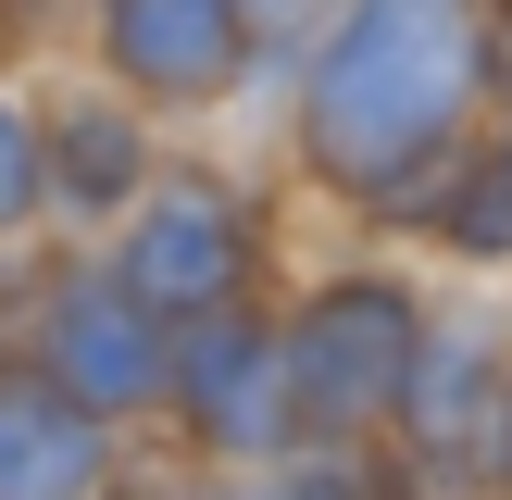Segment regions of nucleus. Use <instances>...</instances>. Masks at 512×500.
Returning <instances> with one entry per match:
<instances>
[{
    "label": "nucleus",
    "instance_id": "f257e3e1",
    "mask_svg": "<svg viewBox=\"0 0 512 500\" xmlns=\"http://www.w3.org/2000/svg\"><path fill=\"white\" fill-rule=\"evenodd\" d=\"M512 100V25L475 0H325L275 75V175L313 213L400 238Z\"/></svg>",
    "mask_w": 512,
    "mask_h": 500
},
{
    "label": "nucleus",
    "instance_id": "f03ea898",
    "mask_svg": "<svg viewBox=\"0 0 512 500\" xmlns=\"http://www.w3.org/2000/svg\"><path fill=\"white\" fill-rule=\"evenodd\" d=\"M425 325H438V288L425 263L350 238L325 263H288L275 288V338H288V400H300V438L325 450H388L400 388L425 363Z\"/></svg>",
    "mask_w": 512,
    "mask_h": 500
},
{
    "label": "nucleus",
    "instance_id": "7ed1b4c3",
    "mask_svg": "<svg viewBox=\"0 0 512 500\" xmlns=\"http://www.w3.org/2000/svg\"><path fill=\"white\" fill-rule=\"evenodd\" d=\"M100 263L125 275V300L163 325H213V313H263L288 288V213H275V175L225 163V150L175 138L163 188L100 238Z\"/></svg>",
    "mask_w": 512,
    "mask_h": 500
},
{
    "label": "nucleus",
    "instance_id": "20e7f679",
    "mask_svg": "<svg viewBox=\"0 0 512 500\" xmlns=\"http://www.w3.org/2000/svg\"><path fill=\"white\" fill-rule=\"evenodd\" d=\"M75 63L125 88L150 125H213L250 113V88H275L288 50L238 0H75Z\"/></svg>",
    "mask_w": 512,
    "mask_h": 500
},
{
    "label": "nucleus",
    "instance_id": "39448f33",
    "mask_svg": "<svg viewBox=\"0 0 512 500\" xmlns=\"http://www.w3.org/2000/svg\"><path fill=\"white\" fill-rule=\"evenodd\" d=\"M150 450H175V463L213 475V488H238V475H263V463H288V450H300V400H288V338H275V300H263V313L175 325Z\"/></svg>",
    "mask_w": 512,
    "mask_h": 500
},
{
    "label": "nucleus",
    "instance_id": "423d86ee",
    "mask_svg": "<svg viewBox=\"0 0 512 500\" xmlns=\"http://www.w3.org/2000/svg\"><path fill=\"white\" fill-rule=\"evenodd\" d=\"M500 388H512V300L500 288H438L425 363L400 388L388 463L425 500H488V450H500Z\"/></svg>",
    "mask_w": 512,
    "mask_h": 500
},
{
    "label": "nucleus",
    "instance_id": "0eeeda50",
    "mask_svg": "<svg viewBox=\"0 0 512 500\" xmlns=\"http://www.w3.org/2000/svg\"><path fill=\"white\" fill-rule=\"evenodd\" d=\"M25 100H38V175H50V238L100 250L175 163V125H150L125 88H100L88 63H25Z\"/></svg>",
    "mask_w": 512,
    "mask_h": 500
},
{
    "label": "nucleus",
    "instance_id": "6e6552de",
    "mask_svg": "<svg viewBox=\"0 0 512 500\" xmlns=\"http://www.w3.org/2000/svg\"><path fill=\"white\" fill-rule=\"evenodd\" d=\"M25 363H38L50 388L75 400V413H100L113 438H150V425H163L175 325H163V313H138V300H125V275L100 263V250H63V275H50V300H38V338H25Z\"/></svg>",
    "mask_w": 512,
    "mask_h": 500
},
{
    "label": "nucleus",
    "instance_id": "1a4fd4ad",
    "mask_svg": "<svg viewBox=\"0 0 512 500\" xmlns=\"http://www.w3.org/2000/svg\"><path fill=\"white\" fill-rule=\"evenodd\" d=\"M138 438L75 413L38 363H0V500H113Z\"/></svg>",
    "mask_w": 512,
    "mask_h": 500
},
{
    "label": "nucleus",
    "instance_id": "9d476101",
    "mask_svg": "<svg viewBox=\"0 0 512 500\" xmlns=\"http://www.w3.org/2000/svg\"><path fill=\"white\" fill-rule=\"evenodd\" d=\"M400 238L438 250L463 288H512V150H500V138H475L463 163H450L438 188L400 213Z\"/></svg>",
    "mask_w": 512,
    "mask_h": 500
},
{
    "label": "nucleus",
    "instance_id": "9b49d317",
    "mask_svg": "<svg viewBox=\"0 0 512 500\" xmlns=\"http://www.w3.org/2000/svg\"><path fill=\"white\" fill-rule=\"evenodd\" d=\"M50 238V175H38V100L25 75H0V250Z\"/></svg>",
    "mask_w": 512,
    "mask_h": 500
},
{
    "label": "nucleus",
    "instance_id": "f8f14e48",
    "mask_svg": "<svg viewBox=\"0 0 512 500\" xmlns=\"http://www.w3.org/2000/svg\"><path fill=\"white\" fill-rule=\"evenodd\" d=\"M50 275H63V238H25V250H0V363H25V338H38V300H50Z\"/></svg>",
    "mask_w": 512,
    "mask_h": 500
},
{
    "label": "nucleus",
    "instance_id": "ddd939ff",
    "mask_svg": "<svg viewBox=\"0 0 512 500\" xmlns=\"http://www.w3.org/2000/svg\"><path fill=\"white\" fill-rule=\"evenodd\" d=\"M113 500H225V488H213V475H188L175 450H150V438H138V463H125V488H113Z\"/></svg>",
    "mask_w": 512,
    "mask_h": 500
},
{
    "label": "nucleus",
    "instance_id": "4468645a",
    "mask_svg": "<svg viewBox=\"0 0 512 500\" xmlns=\"http://www.w3.org/2000/svg\"><path fill=\"white\" fill-rule=\"evenodd\" d=\"M0 38H13L25 63H50V50L75 38V0H0Z\"/></svg>",
    "mask_w": 512,
    "mask_h": 500
},
{
    "label": "nucleus",
    "instance_id": "2eb2a0df",
    "mask_svg": "<svg viewBox=\"0 0 512 500\" xmlns=\"http://www.w3.org/2000/svg\"><path fill=\"white\" fill-rule=\"evenodd\" d=\"M238 13H250V25H263V38H275V50H300V25H313V13H325V0H238Z\"/></svg>",
    "mask_w": 512,
    "mask_h": 500
},
{
    "label": "nucleus",
    "instance_id": "dca6fc26",
    "mask_svg": "<svg viewBox=\"0 0 512 500\" xmlns=\"http://www.w3.org/2000/svg\"><path fill=\"white\" fill-rule=\"evenodd\" d=\"M488 500H512V388H500V450H488Z\"/></svg>",
    "mask_w": 512,
    "mask_h": 500
},
{
    "label": "nucleus",
    "instance_id": "f3484780",
    "mask_svg": "<svg viewBox=\"0 0 512 500\" xmlns=\"http://www.w3.org/2000/svg\"><path fill=\"white\" fill-rule=\"evenodd\" d=\"M0 75H25V50H13V38H0Z\"/></svg>",
    "mask_w": 512,
    "mask_h": 500
},
{
    "label": "nucleus",
    "instance_id": "a211bd4d",
    "mask_svg": "<svg viewBox=\"0 0 512 500\" xmlns=\"http://www.w3.org/2000/svg\"><path fill=\"white\" fill-rule=\"evenodd\" d=\"M488 138H500V150H512V100H500V125H488Z\"/></svg>",
    "mask_w": 512,
    "mask_h": 500
},
{
    "label": "nucleus",
    "instance_id": "6ab92c4d",
    "mask_svg": "<svg viewBox=\"0 0 512 500\" xmlns=\"http://www.w3.org/2000/svg\"><path fill=\"white\" fill-rule=\"evenodd\" d=\"M475 13H500V25H512V0H475Z\"/></svg>",
    "mask_w": 512,
    "mask_h": 500
}]
</instances>
